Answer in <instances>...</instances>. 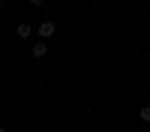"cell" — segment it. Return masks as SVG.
Masks as SVG:
<instances>
[{
    "instance_id": "1",
    "label": "cell",
    "mask_w": 150,
    "mask_h": 132,
    "mask_svg": "<svg viewBox=\"0 0 150 132\" xmlns=\"http://www.w3.org/2000/svg\"><path fill=\"white\" fill-rule=\"evenodd\" d=\"M54 30H57V27H54V21H42V24H39V39H42V42H45V39H51Z\"/></svg>"
},
{
    "instance_id": "2",
    "label": "cell",
    "mask_w": 150,
    "mask_h": 132,
    "mask_svg": "<svg viewBox=\"0 0 150 132\" xmlns=\"http://www.w3.org/2000/svg\"><path fill=\"white\" fill-rule=\"evenodd\" d=\"M30 54H33V57H39V60H42V57H48V48H45V42L39 39V42H36V45L30 48Z\"/></svg>"
},
{
    "instance_id": "3",
    "label": "cell",
    "mask_w": 150,
    "mask_h": 132,
    "mask_svg": "<svg viewBox=\"0 0 150 132\" xmlns=\"http://www.w3.org/2000/svg\"><path fill=\"white\" fill-rule=\"evenodd\" d=\"M33 30H30V24H18V39H27Z\"/></svg>"
},
{
    "instance_id": "4",
    "label": "cell",
    "mask_w": 150,
    "mask_h": 132,
    "mask_svg": "<svg viewBox=\"0 0 150 132\" xmlns=\"http://www.w3.org/2000/svg\"><path fill=\"white\" fill-rule=\"evenodd\" d=\"M138 117L144 120V123H150V105H141L138 108Z\"/></svg>"
},
{
    "instance_id": "5",
    "label": "cell",
    "mask_w": 150,
    "mask_h": 132,
    "mask_svg": "<svg viewBox=\"0 0 150 132\" xmlns=\"http://www.w3.org/2000/svg\"><path fill=\"white\" fill-rule=\"evenodd\" d=\"M30 3H33V6H39V3H42V0H30Z\"/></svg>"
}]
</instances>
